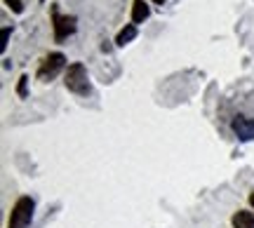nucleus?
Listing matches in <instances>:
<instances>
[{
    "mask_svg": "<svg viewBox=\"0 0 254 228\" xmlns=\"http://www.w3.org/2000/svg\"><path fill=\"white\" fill-rule=\"evenodd\" d=\"M231 224H233V228H254V212L238 210L236 214L231 217Z\"/></svg>",
    "mask_w": 254,
    "mask_h": 228,
    "instance_id": "obj_7",
    "label": "nucleus"
},
{
    "mask_svg": "<svg viewBox=\"0 0 254 228\" xmlns=\"http://www.w3.org/2000/svg\"><path fill=\"white\" fill-rule=\"evenodd\" d=\"M33 212H36V200L31 195H21L9 212V224L7 228H28L33 221Z\"/></svg>",
    "mask_w": 254,
    "mask_h": 228,
    "instance_id": "obj_2",
    "label": "nucleus"
},
{
    "mask_svg": "<svg viewBox=\"0 0 254 228\" xmlns=\"http://www.w3.org/2000/svg\"><path fill=\"white\" fill-rule=\"evenodd\" d=\"M134 38H136V26H134V24H127L125 28H120V31H118V36H116V45L125 47L127 43H132Z\"/></svg>",
    "mask_w": 254,
    "mask_h": 228,
    "instance_id": "obj_8",
    "label": "nucleus"
},
{
    "mask_svg": "<svg viewBox=\"0 0 254 228\" xmlns=\"http://www.w3.org/2000/svg\"><path fill=\"white\" fill-rule=\"evenodd\" d=\"M28 75H21V78H19V85H17V94L19 97H21V99H26L28 97Z\"/></svg>",
    "mask_w": 254,
    "mask_h": 228,
    "instance_id": "obj_9",
    "label": "nucleus"
},
{
    "mask_svg": "<svg viewBox=\"0 0 254 228\" xmlns=\"http://www.w3.org/2000/svg\"><path fill=\"white\" fill-rule=\"evenodd\" d=\"M52 26H55V40L57 43H64L68 36L75 33V28H78V19L75 17H68V14H59L55 9V14H52Z\"/></svg>",
    "mask_w": 254,
    "mask_h": 228,
    "instance_id": "obj_4",
    "label": "nucleus"
},
{
    "mask_svg": "<svg viewBox=\"0 0 254 228\" xmlns=\"http://www.w3.org/2000/svg\"><path fill=\"white\" fill-rule=\"evenodd\" d=\"M64 64H66V57L62 55V52H50V55L40 61V66H38V80H52L59 71L64 68Z\"/></svg>",
    "mask_w": 254,
    "mask_h": 228,
    "instance_id": "obj_3",
    "label": "nucleus"
},
{
    "mask_svg": "<svg viewBox=\"0 0 254 228\" xmlns=\"http://www.w3.org/2000/svg\"><path fill=\"white\" fill-rule=\"evenodd\" d=\"M231 129L236 132V137L240 141H252L254 139V120L247 115H236L231 120Z\"/></svg>",
    "mask_w": 254,
    "mask_h": 228,
    "instance_id": "obj_5",
    "label": "nucleus"
},
{
    "mask_svg": "<svg viewBox=\"0 0 254 228\" xmlns=\"http://www.w3.org/2000/svg\"><path fill=\"white\" fill-rule=\"evenodd\" d=\"M250 207H252V210H254V191L250 193Z\"/></svg>",
    "mask_w": 254,
    "mask_h": 228,
    "instance_id": "obj_12",
    "label": "nucleus"
},
{
    "mask_svg": "<svg viewBox=\"0 0 254 228\" xmlns=\"http://www.w3.org/2000/svg\"><path fill=\"white\" fill-rule=\"evenodd\" d=\"M151 17V7H148V2L146 0H134L132 2V24H144L146 19Z\"/></svg>",
    "mask_w": 254,
    "mask_h": 228,
    "instance_id": "obj_6",
    "label": "nucleus"
},
{
    "mask_svg": "<svg viewBox=\"0 0 254 228\" xmlns=\"http://www.w3.org/2000/svg\"><path fill=\"white\" fill-rule=\"evenodd\" d=\"M5 5H7L12 12H17V14L24 12V2H21V0H5Z\"/></svg>",
    "mask_w": 254,
    "mask_h": 228,
    "instance_id": "obj_10",
    "label": "nucleus"
},
{
    "mask_svg": "<svg viewBox=\"0 0 254 228\" xmlns=\"http://www.w3.org/2000/svg\"><path fill=\"white\" fill-rule=\"evenodd\" d=\"M155 5H165V0H153Z\"/></svg>",
    "mask_w": 254,
    "mask_h": 228,
    "instance_id": "obj_13",
    "label": "nucleus"
},
{
    "mask_svg": "<svg viewBox=\"0 0 254 228\" xmlns=\"http://www.w3.org/2000/svg\"><path fill=\"white\" fill-rule=\"evenodd\" d=\"M9 33H12V28L5 26L2 28V50H7V43H9Z\"/></svg>",
    "mask_w": 254,
    "mask_h": 228,
    "instance_id": "obj_11",
    "label": "nucleus"
},
{
    "mask_svg": "<svg viewBox=\"0 0 254 228\" xmlns=\"http://www.w3.org/2000/svg\"><path fill=\"white\" fill-rule=\"evenodd\" d=\"M64 85L66 90L78 94V97H90L92 94V85H90V75H87V68L80 61H73L66 73H64Z\"/></svg>",
    "mask_w": 254,
    "mask_h": 228,
    "instance_id": "obj_1",
    "label": "nucleus"
}]
</instances>
